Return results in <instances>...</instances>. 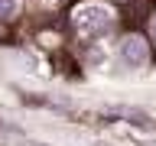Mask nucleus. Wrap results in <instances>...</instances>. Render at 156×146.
I'll list each match as a JSON object with an SVG mask.
<instances>
[{
    "mask_svg": "<svg viewBox=\"0 0 156 146\" xmlns=\"http://www.w3.org/2000/svg\"><path fill=\"white\" fill-rule=\"evenodd\" d=\"M117 55H120V62L127 68H143L150 62V46H146L143 36H127L120 42V49H117Z\"/></svg>",
    "mask_w": 156,
    "mask_h": 146,
    "instance_id": "f03ea898",
    "label": "nucleus"
},
{
    "mask_svg": "<svg viewBox=\"0 0 156 146\" xmlns=\"http://www.w3.org/2000/svg\"><path fill=\"white\" fill-rule=\"evenodd\" d=\"M16 10H20V0H0V19L16 16Z\"/></svg>",
    "mask_w": 156,
    "mask_h": 146,
    "instance_id": "7ed1b4c3",
    "label": "nucleus"
},
{
    "mask_svg": "<svg viewBox=\"0 0 156 146\" xmlns=\"http://www.w3.org/2000/svg\"><path fill=\"white\" fill-rule=\"evenodd\" d=\"M72 26H75L81 36L98 39V36H104V33H111V26H114V10L104 7V3H81V7L72 10Z\"/></svg>",
    "mask_w": 156,
    "mask_h": 146,
    "instance_id": "f257e3e1",
    "label": "nucleus"
}]
</instances>
